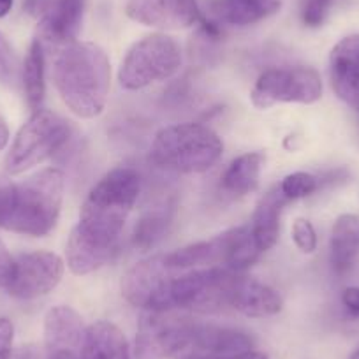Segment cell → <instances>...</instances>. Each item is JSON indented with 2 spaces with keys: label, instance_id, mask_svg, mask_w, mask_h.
Masks as SVG:
<instances>
[{
  "label": "cell",
  "instance_id": "1",
  "mask_svg": "<svg viewBox=\"0 0 359 359\" xmlns=\"http://www.w3.org/2000/svg\"><path fill=\"white\" fill-rule=\"evenodd\" d=\"M140 191V175L126 165L111 169L99 180L83 203L67 241V264L72 273L88 275L113 257Z\"/></svg>",
  "mask_w": 359,
  "mask_h": 359
},
{
  "label": "cell",
  "instance_id": "2",
  "mask_svg": "<svg viewBox=\"0 0 359 359\" xmlns=\"http://www.w3.org/2000/svg\"><path fill=\"white\" fill-rule=\"evenodd\" d=\"M53 83L64 104L79 118H95L108 102L111 64L95 43L71 41L57 48Z\"/></svg>",
  "mask_w": 359,
  "mask_h": 359
},
{
  "label": "cell",
  "instance_id": "3",
  "mask_svg": "<svg viewBox=\"0 0 359 359\" xmlns=\"http://www.w3.org/2000/svg\"><path fill=\"white\" fill-rule=\"evenodd\" d=\"M64 199V175L43 169L15 185L11 208L2 227L25 236L41 238L57 226Z\"/></svg>",
  "mask_w": 359,
  "mask_h": 359
},
{
  "label": "cell",
  "instance_id": "4",
  "mask_svg": "<svg viewBox=\"0 0 359 359\" xmlns=\"http://www.w3.org/2000/svg\"><path fill=\"white\" fill-rule=\"evenodd\" d=\"M222 140L199 123H178L158 130L151 143V161L178 172H205L222 157Z\"/></svg>",
  "mask_w": 359,
  "mask_h": 359
},
{
  "label": "cell",
  "instance_id": "5",
  "mask_svg": "<svg viewBox=\"0 0 359 359\" xmlns=\"http://www.w3.org/2000/svg\"><path fill=\"white\" fill-rule=\"evenodd\" d=\"M71 137V126L50 109H37L18 130L4 168L9 175H22L34 165L48 161L65 147Z\"/></svg>",
  "mask_w": 359,
  "mask_h": 359
},
{
  "label": "cell",
  "instance_id": "6",
  "mask_svg": "<svg viewBox=\"0 0 359 359\" xmlns=\"http://www.w3.org/2000/svg\"><path fill=\"white\" fill-rule=\"evenodd\" d=\"M182 67V48L165 34H151L133 44L118 71L126 90H141L151 83L164 81Z\"/></svg>",
  "mask_w": 359,
  "mask_h": 359
},
{
  "label": "cell",
  "instance_id": "7",
  "mask_svg": "<svg viewBox=\"0 0 359 359\" xmlns=\"http://www.w3.org/2000/svg\"><path fill=\"white\" fill-rule=\"evenodd\" d=\"M180 269L171 268L164 255H155L137 262L122 277V296L144 312H169L172 305V287Z\"/></svg>",
  "mask_w": 359,
  "mask_h": 359
},
{
  "label": "cell",
  "instance_id": "8",
  "mask_svg": "<svg viewBox=\"0 0 359 359\" xmlns=\"http://www.w3.org/2000/svg\"><path fill=\"white\" fill-rule=\"evenodd\" d=\"M323 97V79L312 67H273L262 72L252 88V104L268 109L278 102L313 104Z\"/></svg>",
  "mask_w": 359,
  "mask_h": 359
},
{
  "label": "cell",
  "instance_id": "9",
  "mask_svg": "<svg viewBox=\"0 0 359 359\" xmlns=\"http://www.w3.org/2000/svg\"><path fill=\"white\" fill-rule=\"evenodd\" d=\"M194 320L169 312H147L140 320L134 359H175L187 348Z\"/></svg>",
  "mask_w": 359,
  "mask_h": 359
},
{
  "label": "cell",
  "instance_id": "10",
  "mask_svg": "<svg viewBox=\"0 0 359 359\" xmlns=\"http://www.w3.org/2000/svg\"><path fill=\"white\" fill-rule=\"evenodd\" d=\"M64 275V261L53 252H30L15 259L6 291L18 299H36L53 291Z\"/></svg>",
  "mask_w": 359,
  "mask_h": 359
},
{
  "label": "cell",
  "instance_id": "11",
  "mask_svg": "<svg viewBox=\"0 0 359 359\" xmlns=\"http://www.w3.org/2000/svg\"><path fill=\"white\" fill-rule=\"evenodd\" d=\"M23 11L37 20V39L50 46L76 41L83 16V0H25Z\"/></svg>",
  "mask_w": 359,
  "mask_h": 359
},
{
  "label": "cell",
  "instance_id": "12",
  "mask_svg": "<svg viewBox=\"0 0 359 359\" xmlns=\"http://www.w3.org/2000/svg\"><path fill=\"white\" fill-rule=\"evenodd\" d=\"M126 13L134 22L161 30L189 29L201 20L196 0H129Z\"/></svg>",
  "mask_w": 359,
  "mask_h": 359
},
{
  "label": "cell",
  "instance_id": "13",
  "mask_svg": "<svg viewBox=\"0 0 359 359\" xmlns=\"http://www.w3.org/2000/svg\"><path fill=\"white\" fill-rule=\"evenodd\" d=\"M254 348V340L248 333L234 327L212 326L196 323L191 341L182 354L203 358H229Z\"/></svg>",
  "mask_w": 359,
  "mask_h": 359
},
{
  "label": "cell",
  "instance_id": "14",
  "mask_svg": "<svg viewBox=\"0 0 359 359\" xmlns=\"http://www.w3.org/2000/svg\"><path fill=\"white\" fill-rule=\"evenodd\" d=\"M330 76L334 94L359 111V34L334 44L330 55Z\"/></svg>",
  "mask_w": 359,
  "mask_h": 359
},
{
  "label": "cell",
  "instance_id": "15",
  "mask_svg": "<svg viewBox=\"0 0 359 359\" xmlns=\"http://www.w3.org/2000/svg\"><path fill=\"white\" fill-rule=\"evenodd\" d=\"M85 333L86 327L81 316L71 306H53L44 317V345L48 355H79Z\"/></svg>",
  "mask_w": 359,
  "mask_h": 359
},
{
  "label": "cell",
  "instance_id": "16",
  "mask_svg": "<svg viewBox=\"0 0 359 359\" xmlns=\"http://www.w3.org/2000/svg\"><path fill=\"white\" fill-rule=\"evenodd\" d=\"M229 306L247 317H269L280 312L284 302L273 287L254 278L240 277L234 285Z\"/></svg>",
  "mask_w": 359,
  "mask_h": 359
},
{
  "label": "cell",
  "instance_id": "17",
  "mask_svg": "<svg viewBox=\"0 0 359 359\" xmlns=\"http://www.w3.org/2000/svg\"><path fill=\"white\" fill-rule=\"evenodd\" d=\"M79 359H133L126 334L108 320H97L86 327Z\"/></svg>",
  "mask_w": 359,
  "mask_h": 359
},
{
  "label": "cell",
  "instance_id": "18",
  "mask_svg": "<svg viewBox=\"0 0 359 359\" xmlns=\"http://www.w3.org/2000/svg\"><path fill=\"white\" fill-rule=\"evenodd\" d=\"M289 199L282 194L280 187L266 192L255 206L250 231L259 250L266 252L273 247L280 234V215Z\"/></svg>",
  "mask_w": 359,
  "mask_h": 359
},
{
  "label": "cell",
  "instance_id": "19",
  "mask_svg": "<svg viewBox=\"0 0 359 359\" xmlns=\"http://www.w3.org/2000/svg\"><path fill=\"white\" fill-rule=\"evenodd\" d=\"M213 20L229 25H252L280 9V0H213Z\"/></svg>",
  "mask_w": 359,
  "mask_h": 359
},
{
  "label": "cell",
  "instance_id": "20",
  "mask_svg": "<svg viewBox=\"0 0 359 359\" xmlns=\"http://www.w3.org/2000/svg\"><path fill=\"white\" fill-rule=\"evenodd\" d=\"M359 259V217L345 213L331 231V264L338 275L351 271Z\"/></svg>",
  "mask_w": 359,
  "mask_h": 359
},
{
  "label": "cell",
  "instance_id": "21",
  "mask_svg": "<svg viewBox=\"0 0 359 359\" xmlns=\"http://www.w3.org/2000/svg\"><path fill=\"white\" fill-rule=\"evenodd\" d=\"M165 262L171 268L187 271V269L199 268H220L224 266V236L213 238L208 241H199L189 247L180 248L164 255Z\"/></svg>",
  "mask_w": 359,
  "mask_h": 359
},
{
  "label": "cell",
  "instance_id": "22",
  "mask_svg": "<svg viewBox=\"0 0 359 359\" xmlns=\"http://www.w3.org/2000/svg\"><path fill=\"white\" fill-rule=\"evenodd\" d=\"M175 201H164L154 208L147 210L134 227V247L140 248V250L154 248L168 233L172 217H175Z\"/></svg>",
  "mask_w": 359,
  "mask_h": 359
},
{
  "label": "cell",
  "instance_id": "23",
  "mask_svg": "<svg viewBox=\"0 0 359 359\" xmlns=\"http://www.w3.org/2000/svg\"><path fill=\"white\" fill-rule=\"evenodd\" d=\"M262 168L261 154H245L234 158L222 176V189L229 196L241 198L254 192L259 185Z\"/></svg>",
  "mask_w": 359,
  "mask_h": 359
},
{
  "label": "cell",
  "instance_id": "24",
  "mask_svg": "<svg viewBox=\"0 0 359 359\" xmlns=\"http://www.w3.org/2000/svg\"><path fill=\"white\" fill-rule=\"evenodd\" d=\"M224 236V268L243 271L250 268L262 254L252 236L250 226H241L226 231Z\"/></svg>",
  "mask_w": 359,
  "mask_h": 359
},
{
  "label": "cell",
  "instance_id": "25",
  "mask_svg": "<svg viewBox=\"0 0 359 359\" xmlns=\"http://www.w3.org/2000/svg\"><path fill=\"white\" fill-rule=\"evenodd\" d=\"M44 44L39 39H34L29 48V53L25 57L23 64V88H25L27 104L32 111L41 109L46 95V81H44Z\"/></svg>",
  "mask_w": 359,
  "mask_h": 359
},
{
  "label": "cell",
  "instance_id": "26",
  "mask_svg": "<svg viewBox=\"0 0 359 359\" xmlns=\"http://www.w3.org/2000/svg\"><path fill=\"white\" fill-rule=\"evenodd\" d=\"M320 180L316 175H310V172H292L287 175L280 184V191L285 198L291 201V199H302L306 196L313 194V192L319 191Z\"/></svg>",
  "mask_w": 359,
  "mask_h": 359
},
{
  "label": "cell",
  "instance_id": "27",
  "mask_svg": "<svg viewBox=\"0 0 359 359\" xmlns=\"http://www.w3.org/2000/svg\"><path fill=\"white\" fill-rule=\"evenodd\" d=\"M20 65L18 57L11 48L4 34L0 32V83L6 86H15L18 81Z\"/></svg>",
  "mask_w": 359,
  "mask_h": 359
},
{
  "label": "cell",
  "instance_id": "28",
  "mask_svg": "<svg viewBox=\"0 0 359 359\" xmlns=\"http://www.w3.org/2000/svg\"><path fill=\"white\" fill-rule=\"evenodd\" d=\"M334 6V0H303L302 6V20L310 29H317L326 22L331 8Z\"/></svg>",
  "mask_w": 359,
  "mask_h": 359
},
{
  "label": "cell",
  "instance_id": "29",
  "mask_svg": "<svg viewBox=\"0 0 359 359\" xmlns=\"http://www.w3.org/2000/svg\"><path fill=\"white\" fill-rule=\"evenodd\" d=\"M292 240L299 250L305 252V254H312L317 248V234L312 222L305 219L296 220L294 226H292Z\"/></svg>",
  "mask_w": 359,
  "mask_h": 359
},
{
  "label": "cell",
  "instance_id": "30",
  "mask_svg": "<svg viewBox=\"0 0 359 359\" xmlns=\"http://www.w3.org/2000/svg\"><path fill=\"white\" fill-rule=\"evenodd\" d=\"M13 338H15L13 323L9 319H6V317H0V359L11 358Z\"/></svg>",
  "mask_w": 359,
  "mask_h": 359
},
{
  "label": "cell",
  "instance_id": "31",
  "mask_svg": "<svg viewBox=\"0 0 359 359\" xmlns=\"http://www.w3.org/2000/svg\"><path fill=\"white\" fill-rule=\"evenodd\" d=\"M13 266H15V259L11 257L4 243L0 241V287H8L13 275Z\"/></svg>",
  "mask_w": 359,
  "mask_h": 359
},
{
  "label": "cell",
  "instance_id": "32",
  "mask_svg": "<svg viewBox=\"0 0 359 359\" xmlns=\"http://www.w3.org/2000/svg\"><path fill=\"white\" fill-rule=\"evenodd\" d=\"M341 303L352 316L359 317V287H347L341 294Z\"/></svg>",
  "mask_w": 359,
  "mask_h": 359
},
{
  "label": "cell",
  "instance_id": "33",
  "mask_svg": "<svg viewBox=\"0 0 359 359\" xmlns=\"http://www.w3.org/2000/svg\"><path fill=\"white\" fill-rule=\"evenodd\" d=\"M175 359H268L264 352H259L255 348L248 352H241V354L229 355V358H203V355H192V354H180Z\"/></svg>",
  "mask_w": 359,
  "mask_h": 359
},
{
  "label": "cell",
  "instance_id": "34",
  "mask_svg": "<svg viewBox=\"0 0 359 359\" xmlns=\"http://www.w3.org/2000/svg\"><path fill=\"white\" fill-rule=\"evenodd\" d=\"M9 359H43L41 351L32 344L20 345L18 348H13V354Z\"/></svg>",
  "mask_w": 359,
  "mask_h": 359
},
{
  "label": "cell",
  "instance_id": "35",
  "mask_svg": "<svg viewBox=\"0 0 359 359\" xmlns=\"http://www.w3.org/2000/svg\"><path fill=\"white\" fill-rule=\"evenodd\" d=\"M8 141H9V129L8 126H6L4 118L0 116V150H4Z\"/></svg>",
  "mask_w": 359,
  "mask_h": 359
},
{
  "label": "cell",
  "instance_id": "36",
  "mask_svg": "<svg viewBox=\"0 0 359 359\" xmlns=\"http://www.w3.org/2000/svg\"><path fill=\"white\" fill-rule=\"evenodd\" d=\"M13 2L15 0H0V18H4V16L9 15V11L13 9Z\"/></svg>",
  "mask_w": 359,
  "mask_h": 359
},
{
  "label": "cell",
  "instance_id": "37",
  "mask_svg": "<svg viewBox=\"0 0 359 359\" xmlns=\"http://www.w3.org/2000/svg\"><path fill=\"white\" fill-rule=\"evenodd\" d=\"M348 359H359V347L355 348L354 352H352V354H351V358H348Z\"/></svg>",
  "mask_w": 359,
  "mask_h": 359
}]
</instances>
